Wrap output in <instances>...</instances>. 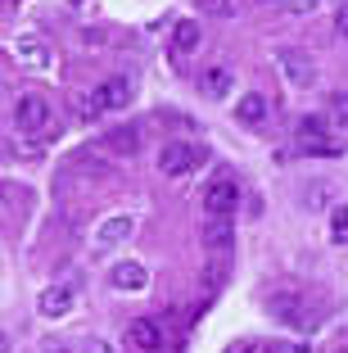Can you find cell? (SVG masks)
I'll list each match as a JSON object with an SVG mask.
<instances>
[{"instance_id": "1", "label": "cell", "mask_w": 348, "mask_h": 353, "mask_svg": "<svg viewBox=\"0 0 348 353\" xmlns=\"http://www.w3.org/2000/svg\"><path fill=\"white\" fill-rule=\"evenodd\" d=\"M127 104H132V77H109V82H100L91 95L77 100V118H82V123H95L100 114H118Z\"/></svg>"}, {"instance_id": "2", "label": "cell", "mask_w": 348, "mask_h": 353, "mask_svg": "<svg viewBox=\"0 0 348 353\" xmlns=\"http://www.w3.org/2000/svg\"><path fill=\"white\" fill-rule=\"evenodd\" d=\"M204 145H185V141H167L163 150H158V172L163 176H185L190 168L204 163Z\"/></svg>"}, {"instance_id": "3", "label": "cell", "mask_w": 348, "mask_h": 353, "mask_svg": "<svg viewBox=\"0 0 348 353\" xmlns=\"http://www.w3.org/2000/svg\"><path fill=\"white\" fill-rule=\"evenodd\" d=\"M50 123H54V109L41 95H23V100L14 104V127H19V132H45Z\"/></svg>"}, {"instance_id": "4", "label": "cell", "mask_w": 348, "mask_h": 353, "mask_svg": "<svg viewBox=\"0 0 348 353\" xmlns=\"http://www.w3.org/2000/svg\"><path fill=\"white\" fill-rule=\"evenodd\" d=\"M240 204V181H231V176H217L213 186L204 190V208H208V218H231Z\"/></svg>"}, {"instance_id": "5", "label": "cell", "mask_w": 348, "mask_h": 353, "mask_svg": "<svg viewBox=\"0 0 348 353\" xmlns=\"http://www.w3.org/2000/svg\"><path fill=\"white\" fill-rule=\"evenodd\" d=\"M199 91H204L208 100H226V95L236 91V73H231L226 63H208L204 73H199Z\"/></svg>"}, {"instance_id": "6", "label": "cell", "mask_w": 348, "mask_h": 353, "mask_svg": "<svg viewBox=\"0 0 348 353\" xmlns=\"http://www.w3.org/2000/svg\"><path fill=\"white\" fill-rule=\"evenodd\" d=\"M267 312H272L276 322H285V326H298V322H303V299L276 290V294H267Z\"/></svg>"}, {"instance_id": "7", "label": "cell", "mask_w": 348, "mask_h": 353, "mask_svg": "<svg viewBox=\"0 0 348 353\" xmlns=\"http://www.w3.org/2000/svg\"><path fill=\"white\" fill-rule=\"evenodd\" d=\"M199 240H204L208 254H226L231 250V240H236V231H231V218H208L204 231H199Z\"/></svg>"}, {"instance_id": "8", "label": "cell", "mask_w": 348, "mask_h": 353, "mask_svg": "<svg viewBox=\"0 0 348 353\" xmlns=\"http://www.w3.org/2000/svg\"><path fill=\"white\" fill-rule=\"evenodd\" d=\"M199 41H204V32H199V23H195V19H181V23L172 28V54H176V59L195 54V50H199Z\"/></svg>"}, {"instance_id": "9", "label": "cell", "mask_w": 348, "mask_h": 353, "mask_svg": "<svg viewBox=\"0 0 348 353\" xmlns=\"http://www.w3.org/2000/svg\"><path fill=\"white\" fill-rule=\"evenodd\" d=\"M267 114H272V109H267V95H258V91H249V95H240V100H236V118L245 127H263Z\"/></svg>"}, {"instance_id": "10", "label": "cell", "mask_w": 348, "mask_h": 353, "mask_svg": "<svg viewBox=\"0 0 348 353\" xmlns=\"http://www.w3.org/2000/svg\"><path fill=\"white\" fill-rule=\"evenodd\" d=\"M132 344H136L141 353H158V349H163V326L150 322V317L132 322Z\"/></svg>"}, {"instance_id": "11", "label": "cell", "mask_w": 348, "mask_h": 353, "mask_svg": "<svg viewBox=\"0 0 348 353\" xmlns=\"http://www.w3.org/2000/svg\"><path fill=\"white\" fill-rule=\"evenodd\" d=\"M132 231H136L132 218H104L100 231H95V240H100V245H127V240H132Z\"/></svg>"}, {"instance_id": "12", "label": "cell", "mask_w": 348, "mask_h": 353, "mask_svg": "<svg viewBox=\"0 0 348 353\" xmlns=\"http://www.w3.org/2000/svg\"><path fill=\"white\" fill-rule=\"evenodd\" d=\"M41 312H45V317H68V312H72V290H68V285H50V290H41Z\"/></svg>"}, {"instance_id": "13", "label": "cell", "mask_w": 348, "mask_h": 353, "mask_svg": "<svg viewBox=\"0 0 348 353\" xmlns=\"http://www.w3.org/2000/svg\"><path fill=\"white\" fill-rule=\"evenodd\" d=\"M104 145H109L118 159H132L136 150H141V127H118V132H109Z\"/></svg>"}, {"instance_id": "14", "label": "cell", "mask_w": 348, "mask_h": 353, "mask_svg": "<svg viewBox=\"0 0 348 353\" xmlns=\"http://www.w3.org/2000/svg\"><path fill=\"white\" fill-rule=\"evenodd\" d=\"M14 54H19V59H28L32 68H45V63H50V46H41L37 37H32V32L14 41Z\"/></svg>"}, {"instance_id": "15", "label": "cell", "mask_w": 348, "mask_h": 353, "mask_svg": "<svg viewBox=\"0 0 348 353\" xmlns=\"http://www.w3.org/2000/svg\"><path fill=\"white\" fill-rule=\"evenodd\" d=\"M145 268L141 263H118V268H113V285H118V290H145Z\"/></svg>"}, {"instance_id": "16", "label": "cell", "mask_w": 348, "mask_h": 353, "mask_svg": "<svg viewBox=\"0 0 348 353\" xmlns=\"http://www.w3.org/2000/svg\"><path fill=\"white\" fill-rule=\"evenodd\" d=\"M280 63H285V77H289V86H307V82H312V63H307L303 54L285 50V54H280Z\"/></svg>"}, {"instance_id": "17", "label": "cell", "mask_w": 348, "mask_h": 353, "mask_svg": "<svg viewBox=\"0 0 348 353\" xmlns=\"http://www.w3.org/2000/svg\"><path fill=\"white\" fill-rule=\"evenodd\" d=\"M330 236H335V245L348 240V204H335V213H330Z\"/></svg>"}, {"instance_id": "18", "label": "cell", "mask_w": 348, "mask_h": 353, "mask_svg": "<svg viewBox=\"0 0 348 353\" xmlns=\"http://www.w3.org/2000/svg\"><path fill=\"white\" fill-rule=\"evenodd\" d=\"M326 118H321V114H312V118H303V123H298V136H303V141H307V145H312V136H321V132H326Z\"/></svg>"}, {"instance_id": "19", "label": "cell", "mask_w": 348, "mask_h": 353, "mask_svg": "<svg viewBox=\"0 0 348 353\" xmlns=\"http://www.w3.org/2000/svg\"><path fill=\"white\" fill-rule=\"evenodd\" d=\"M330 195H335L330 186H307V190H303V208H321Z\"/></svg>"}, {"instance_id": "20", "label": "cell", "mask_w": 348, "mask_h": 353, "mask_svg": "<svg viewBox=\"0 0 348 353\" xmlns=\"http://www.w3.org/2000/svg\"><path fill=\"white\" fill-rule=\"evenodd\" d=\"M222 276H226V263H222V259H213V263L204 268V285L213 290V285H222Z\"/></svg>"}, {"instance_id": "21", "label": "cell", "mask_w": 348, "mask_h": 353, "mask_svg": "<svg viewBox=\"0 0 348 353\" xmlns=\"http://www.w3.org/2000/svg\"><path fill=\"white\" fill-rule=\"evenodd\" d=\"M263 353H307L303 344H289V340H272V344H263Z\"/></svg>"}, {"instance_id": "22", "label": "cell", "mask_w": 348, "mask_h": 353, "mask_svg": "<svg viewBox=\"0 0 348 353\" xmlns=\"http://www.w3.org/2000/svg\"><path fill=\"white\" fill-rule=\"evenodd\" d=\"M199 10H208V14H231V0H199Z\"/></svg>"}, {"instance_id": "23", "label": "cell", "mask_w": 348, "mask_h": 353, "mask_svg": "<svg viewBox=\"0 0 348 353\" xmlns=\"http://www.w3.org/2000/svg\"><path fill=\"white\" fill-rule=\"evenodd\" d=\"M335 32H339V37H348V0L335 10Z\"/></svg>"}, {"instance_id": "24", "label": "cell", "mask_w": 348, "mask_h": 353, "mask_svg": "<svg viewBox=\"0 0 348 353\" xmlns=\"http://www.w3.org/2000/svg\"><path fill=\"white\" fill-rule=\"evenodd\" d=\"M317 5H321V0H289V10H294V14H312Z\"/></svg>"}, {"instance_id": "25", "label": "cell", "mask_w": 348, "mask_h": 353, "mask_svg": "<svg viewBox=\"0 0 348 353\" xmlns=\"http://www.w3.org/2000/svg\"><path fill=\"white\" fill-rule=\"evenodd\" d=\"M226 353H263V349H254V344H249V340H240V344H231V349H226Z\"/></svg>"}, {"instance_id": "26", "label": "cell", "mask_w": 348, "mask_h": 353, "mask_svg": "<svg viewBox=\"0 0 348 353\" xmlns=\"http://www.w3.org/2000/svg\"><path fill=\"white\" fill-rule=\"evenodd\" d=\"M91 353H118V349H113L109 340H95V344H91Z\"/></svg>"}, {"instance_id": "27", "label": "cell", "mask_w": 348, "mask_h": 353, "mask_svg": "<svg viewBox=\"0 0 348 353\" xmlns=\"http://www.w3.org/2000/svg\"><path fill=\"white\" fill-rule=\"evenodd\" d=\"M339 127H348V104H344V109H339Z\"/></svg>"}, {"instance_id": "28", "label": "cell", "mask_w": 348, "mask_h": 353, "mask_svg": "<svg viewBox=\"0 0 348 353\" xmlns=\"http://www.w3.org/2000/svg\"><path fill=\"white\" fill-rule=\"evenodd\" d=\"M258 5H289V0H258Z\"/></svg>"}, {"instance_id": "29", "label": "cell", "mask_w": 348, "mask_h": 353, "mask_svg": "<svg viewBox=\"0 0 348 353\" xmlns=\"http://www.w3.org/2000/svg\"><path fill=\"white\" fill-rule=\"evenodd\" d=\"M339 353H348V349H339Z\"/></svg>"}]
</instances>
